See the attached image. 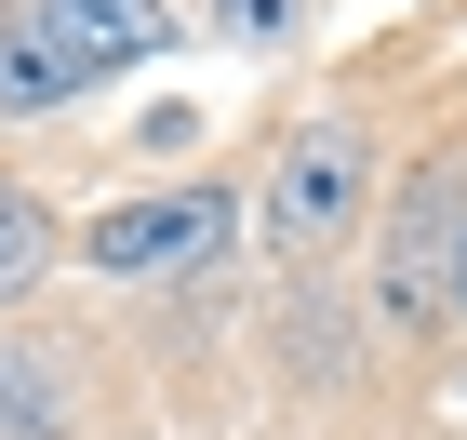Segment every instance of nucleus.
I'll return each mask as SVG.
<instances>
[{"label": "nucleus", "instance_id": "nucleus-1", "mask_svg": "<svg viewBox=\"0 0 467 440\" xmlns=\"http://www.w3.org/2000/svg\"><path fill=\"white\" fill-rule=\"evenodd\" d=\"M147 54H161V27H147L134 0H14V14H0V107L14 120L80 107V94H108Z\"/></svg>", "mask_w": 467, "mask_h": 440}, {"label": "nucleus", "instance_id": "nucleus-2", "mask_svg": "<svg viewBox=\"0 0 467 440\" xmlns=\"http://www.w3.org/2000/svg\"><path fill=\"white\" fill-rule=\"evenodd\" d=\"M360 200H374V134H360L348 107L294 120V134H281V160H267V200H254V240H267V267H321V254H348Z\"/></svg>", "mask_w": 467, "mask_h": 440}, {"label": "nucleus", "instance_id": "nucleus-3", "mask_svg": "<svg viewBox=\"0 0 467 440\" xmlns=\"http://www.w3.org/2000/svg\"><path fill=\"white\" fill-rule=\"evenodd\" d=\"M227 240H241V200H227L214 174L147 187V200H108V214H80V267H94V281H201Z\"/></svg>", "mask_w": 467, "mask_h": 440}, {"label": "nucleus", "instance_id": "nucleus-4", "mask_svg": "<svg viewBox=\"0 0 467 440\" xmlns=\"http://www.w3.org/2000/svg\"><path fill=\"white\" fill-rule=\"evenodd\" d=\"M454 227H467V174L454 160H428V174L388 200V254H374V307L388 321H454Z\"/></svg>", "mask_w": 467, "mask_h": 440}, {"label": "nucleus", "instance_id": "nucleus-5", "mask_svg": "<svg viewBox=\"0 0 467 440\" xmlns=\"http://www.w3.org/2000/svg\"><path fill=\"white\" fill-rule=\"evenodd\" d=\"M54 267H67V227H54V200L0 174V307H27Z\"/></svg>", "mask_w": 467, "mask_h": 440}, {"label": "nucleus", "instance_id": "nucleus-6", "mask_svg": "<svg viewBox=\"0 0 467 440\" xmlns=\"http://www.w3.org/2000/svg\"><path fill=\"white\" fill-rule=\"evenodd\" d=\"M67 427L80 414H67V387H54V361L0 333V440H67Z\"/></svg>", "mask_w": 467, "mask_h": 440}, {"label": "nucleus", "instance_id": "nucleus-7", "mask_svg": "<svg viewBox=\"0 0 467 440\" xmlns=\"http://www.w3.org/2000/svg\"><path fill=\"white\" fill-rule=\"evenodd\" d=\"M201 14H214L227 54H281V40L307 27V0H201Z\"/></svg>", "mask_w": 467, "mask_h": 440}, {"label": "nucleus", "instance_id": "nucleus-8", "mask_svg": "<svg viewBox=\"0 0 467 440\" xmlns=\"http://www.w3.org/2000/svg\"><path fill=\"white\" fill-rule=\"evenodd\" d=\"M454 321H467V227H454Z\"/></svg>", "mask_w": 467, "mask_h": 440}, {"label": "nucleus", "instance_id": "nucleus-9", "mask_svg": "<svg viewBox=\"0 0 467 440\" xmlns=\"http://www.w3.org/2000/svg\"><path fill=\"white\" fill-rule=\"evenodd\" d=\"M134 14H147V27H174V14H187V0H134Z\"/></svg>", "mask_w": 467, "mask_h": 440}]
</instances>
